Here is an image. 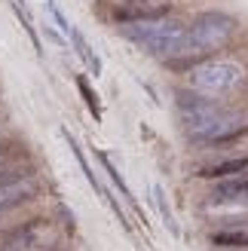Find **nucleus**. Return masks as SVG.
Returning <instances> with one entry per match:
<instances>
[{"label":"nucleus","instance_id":"3","mask_svg":"<svg viewBox=\"0 0 248 251\" xmlns=\"http://www.w3.org/2000/svg\"><path fill=\"white\" fill-rule=\"evenodd\" d=\"M242 83H245V68L239 61L208 58L187 71V86L202 95H224V92L239 89Z\"/></svg>","mask_w":248,"mask_h":251},{"label":"nucleus","instance_id":"1","mask_svg":"<svg viewBox=\"0 0 248 251\" xmlns=\"http://www.w3.org/2000/svg\"><path fill=\"white\" fill-rule=\"evenodd\" d=\"M123 37L129 43L147 49L156 58H178V55H193L190 40H187V25L178 19H159V22H141V25H123Z\"/></svg>","mask_w":248,"mask_h":251},{"label":"nucleus","instance_id":"5","mask_svg":"<svg viewBox=\"0 0 248 251\" xmlns=\"http://www.w3.org/2000/svg\"><path fill=\"white\" fill-rule=\"evenodd\" d=\"M172 12L169 0H123L114 6L110 19L117 25H141V22H159Z\"/></svg>","mask_w":248,"mask_h":251},{"label":"nucleus","instance_id":"17","mask_svg":"<svg viewBox=\"0 0 248 251\" xmlns=\"http://www.w3.org/2000/svg\"><path fill=\"white\" fill-rule=\"evenodd\" d=\"M9 156V144H3V141H0V162H3Z\"/></svg>","mask_w":248,"mask_h":251},{"label":"nucleus","instance_id":"11","mask_svg":"<svg viewBox=\"0 0 248 251\" xmlns=\"http://www.w3.org/2000/svg\"><path fill=\"white\" fill-rule=\"evenodd\" d=\"M68 37H71V43H74V46H77V55H80V58L86 61V65H89V68H92L95 74H98V71H101V61H98V58H95V52H92V49H89V43H86V40H83V34H80L77 28H71V31H68Z\"/></svg>","mask_w":248,"mask_h":251},{"label":"nucleus","instance_id":"18","mask_svg":"<svg viewBox=\"0 0 248 251\" xmlns=\"http://www.w3.org/2000/svg\"><path fill=\"white\" fill-rule=\"evenodd\" d=\"M233 251H242V248H233Z\"/></svg>","mask_w":248,"mask_h":251},{"label":"nucleus","instance_id":"16","mask_svg":"<svg viewBox=\"0 0 248 251\" xmlns=\"http://www.w3.org/2000/svg\"><path fill=\"white\" fill-rule=\"evenodd\" d=\"M46 9H49V16H52V19L58 22V28H61V31L68 34V31H71V22L65 19V12L58 9V3H55V0H46Z\"/></svg>","mask_w":248,"mask_h":251},{"label":"nucleus","instance_id":"9","mask_svg":"<svg viewBox=\"0 0 248 251\" xmlns=\"http://www.w3.org/2000/svg\"><path fill=\"white\" fill-rule=\"evenodd\" d=\"M31 178H34V166H28V162L0 169V190H6V187H12V184H22V181H31Z\"/></svg>","mask_w":248,"mask_h":251},{"label":"nucleus","instance_id":"10","mask_svg":"<svg viewBox=\"0 0 248 251\" xmlns=\"http://www.w3.org/2000/svg\"><path fill=\"white\" fill-rule=\"evenodd\" d=\"M61 138L71 144V150H74V156H77V162H80V169H83V175H86V181H89L92 187H95V193H101L104 196V190H101V184H98V178L92 175V169H89V162H86V156H83V150H80V144L74 141V135L68 132V129H61Z\"/></svg>","mask_w":248,"mask_h":251},{"label":"nucleus","instance_id":"8","mask_svg":"<svg viewBox=\"0 0 248 251\" xmlns=\"http://www.w3.org/2000/svg\"><path fill=\"white\" fill-rule=\"evenodd\" d=\"M248 169V156H236V159H221V162H212L199 172V178H208V181H224V178H236Z\"/></svg>","mask_w":248,"mask_h":251},{"label":"nucleus","instance_id":"14","mask_svg":"<svg viewBox=\"0 0 248 251\" xmlns=\"http://www.w3.org/2000/svg\"><path fill=\"white\" fill-rule=\"evenodd\" d=\"M77 89L83 92V98H86V107L92 110V117H95V120H101V107H98V95L92 92V86L86 83V77H77Z\"/></svg>","mask_w":248,"mask_h":251},{"label":"nucleus","instance_id":"6","mask_svg":"<svg viewBox=\"0 0 248 251\" xmlns=\"http://www.w3.org/2000/svg\"><path fill=\"white\" fill-rule=\"evenodd\" d=\"M37 196H40V187L31 184V181H22V184L6 187V190H0V215H6V211H12V208H22V205L34 202Z\"/></svg>","mask_w":248,"mask_h":251},{"label":"nucleus","instance_id":"15","mask_svg":"<svg viewBox=\"0 0 248 251\" xmlns=\"http://www.w3.org/2000/svg\"><path fill=\"white\" fill-rule=\"evenodd\" d=\"M98 159H101V166H104V172L110 175V181H114V184L120 187V193L126 196V199H132V193H129V187H126V181H123V175H120V172L114 169V162H110V159L104 156V150H98Z\"/></svg>","mask_w":248,"mask_h":251},{"label":"nucleus","instance_id":"2","mask_svg":"<svg viewBox=\"0 0 248 251\" xmlns=\"http://www.w3.org/2000/svg\"><path fill=\"white\" fill-rule=\"evenodd\" d=\"M239 22L224 9H205L199 16H193L187 25V40H190V52L193 55H208L224 49L233 34H236Z\"/></svg>","mask_w":248,"mask_h":251},{"label":"nucleus","instance_id":"7","mask_svg":"<svg viewBox=\"0 0 248 251\" xmlns=\"http://www.w3.org/2000/svg\"><path fill=\"white\" fill-rule=\"evenodd\" d=\"M215 202H248V178L236 175V178H224L212 190Z\"/></svg>","mask_w":248,"mask_h":251},{"label":"nucleus","instance_id":"13","mask_svg":"<svg viewBox=\"0 0 248 251\" xmlns=\"http://www.w3.org/2000/svg\"><path fill=\"white\" fill-rule=\"evenodd\" d=\"M212 242L218 248H248V233H215Z\"/></svg>","mask_w":248,"mask_h":251},{"label":"nucleus","instance_id":"12","mask_svg":"<svg viewBox=\"0 0 248 251\" xmlns=\"http://www.w3.org/2000/svg\"><path fill=\"white\" fill-rule=\"evenodd\" d=\"M153 199H156V208H159V215H163L169 233L178 236V224H175V215H172V208H169V199H166V193H163V187H153Z\"/></svg>","mask_w":248,"mask_h":251},{"label":"nucleus","instance_id":"4","mask_svg":"<svg viewBox=\"0 0 248 251\" xmlns=\"http://www.w3.org/2000/svg\"><path fill=\"white\" fill-rule=\"evenodd\" d=\"M233 126H239L236 123V114L227 110L224 104H218L215 98H212V101H205L202 107H193V110H184V114H181V129H184V135L193 138V141H199V144L215 141L221 132L233 129Z\"/></svg>","mask_w":248,"mask_h":251}]
</instances>
